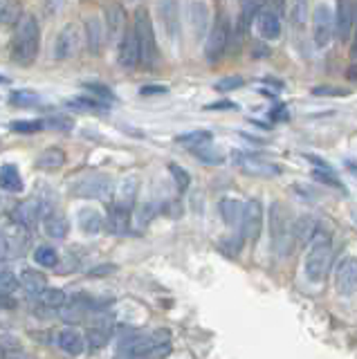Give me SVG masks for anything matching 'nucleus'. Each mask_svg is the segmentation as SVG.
I'll return each instance as SVG.
<instances>
[{
    "instance_id": "423d86ee",
    "label": "nucleus",
    "mask_w": 357,
    "mask_h": 359,
    "mask_svg": "<svg viewBox=\"0 0 357 359\" xmlns=\"http://www.w3.org/2000/svg\"><path fill=\"white\" fill-rule=\"evenodd\" d=\"M229 39H231L229 16L225 14V11H218V16L214 18V25H211V29L207 34V43H205V54L211 63L218 61L220 56L225 54Z\"/></svg>"
},
{
    "instance_id": "a19ab883",
    "label": "nucleus",
    "mask_w": 357,
    "mask_h": 359,
    "mask_svg": "<svg viewBox=\"0 0 357 359\" xmlns=\"http://www.w3.org/2000/svg\"><path fill=\"white\" fill-rule=\"evenodd\" d=\"M86 88H88V93L95 95V99H97V101H102V104H108V101H113V99H115V95L110 93V90H108L106 86L90 83V86H86Z\"/></svg>"
},
{
    "instance_id": "5701e85b",
    "label": "nucleus",
    "mask_w": 357,
    "mask_h": 359,
    "mask_svg": "<svg viewBox=\"0 0 357 359\" xmlns=\"http://www.w3.org/2000/svg\"><path fill=\"white\" fill-rule=\"evenodd\" d=\"M0 189L9 191V194H20L23 191V180L14 164H3L0 166Z\"/></svg>"
},
{
    "instance_id": "4468645a",
    "label": "nucleus",
    "mask_w": 357,
    "mask_h": 359,
    "mask_svg": "<svg viewBox=\"0 0 357 359\" xmlns=\"http://www.w3.org/2000/svg\"><path fill=\"white\" fill-rule=\"evenodd\" d=\"M234 160H236V164L243 168L245 173H250L254 177H274V175L281 173V166L267 162V160H263V157L236 153V155H234Z\"/></svg>"
},
{
    "instance_id": "09e8293b",
    "label": "nucleus",
    "mask_w": 357,
    "mask_h": 359,
    "mask_svg": "<svg viewBox=\"0 0 357 359\" xmlns=\"http://www.w3.org/2000/svg\"><path fill=\"white\" fill-rule=\"evenodd\" d=\"M7 359H25V357L23 355H9Z\"/></svg>"
},
{
    "instance_id": "7c9ffc66",
    "label": "nucleus",
    "mask_w": 357,
    "mask_h": 359,
    "mask_svg": "<svg viewBox=\"0 0 357 359\" xmlns=\"http://www.w3.org/2000/svg\"><path fill=\"white\" fill-rule=\"evenodd\" d=\"M20 16V5L18 3H0V27L18 25Z\"/></svg>"
},
{
    "instance_id": "1a4fd4ad",
    "label": "nucleus",
    "mask_w": 357,
    "mask_h": 359,
    "mask_svg": "<svg viewBox=\"0 0 357 359\" xmlns=\"http://www.w3.org/2000/svg\"><path fill=\"white\" fill-rule=\"evenodd\" d=\"M27 245H29V229L20 227V224L3 229L0 231V261L23 256Z\"/></svg>"
},
{
    "instance_id": "f704fd0d",
    "label": "nucleus",
    "mask_w": 357,
    "mask_h": 359,
    "mask_svg": "<svg viewBox=\"0 0 357 359\" xmlns=\"http://www.w3.org/2000/svg\"><path fill=\"white\" fill-rule=\"evenodd\" d=\"M43 128H48V123L43 121V119H32V121H12V130L14 133H23V135H27V133H39V130H43Z\"/></svg>"
},
{
    "instance_id": "4c0bfd02",
    "label": "nucleus",
    "mask_w": 357,
    "mask_h": 359,
    "mask_svg": "<svg viewBox=\"0 0 357 359\" xmlns=\"http://www.w3.org/2000/svg\"><path fill=\"white\" fill-rule=\"evenodd\" d=\"M169 171H171V175H173V180H175L177 189H180V191H187L189 184H191V177H189V173L184 171V168H180L177 164H171V166H169Z\"/></svg>"
},
{
    "instance_id": "72a5a7b5",
    "label": "nucleus",
    "mask_w": 357,
    "mask_h": 359,
    "mask_svg": "<svg viewBox=\"0 0 357 359\" xmlns=\"http://www.w3.org/2000/svg\"><path fill=\"white\" fill-rule=\"evenodd\" d=\"M34 261L41 267H54V265L59 263V254H57V250H52V247L43 245V247H39V250L34 252Z\"/></svg>"
},
{
    "instance_id": "473e14b6",
    "label": "nucleus",
    "mask_w": 357,
    "mask_h": 359,
    "mask_svg": "<svg viewBox=\"0 0 357 359\" xmlns=\"http://www.w3.org/2000/svg\"><path fill=\"white\" fill-rule=\"evenodd\" d=\"M211 142V133L209 130H194V133H184L177 137V144H182V146H189V149H198V146H203V144H209Z\"/></svg>"
},
{
    "instance_id": "f3484780",
    "label": "nucleus",
    "mask_w": 357,
    "mask_h": 359,
    "mask_svg": "<svg viewBox=\"0 0 357 359\" xmlns=\"http://www.w3.org/2000/svg\"><path fill=\"white\" fill-rule=\"evenodd\" d=\"M256 32L263 41H276L281 36V16L272 7H263L256 16Z\"/></svg>"
},
{
    "instance_id": "f03ea898",
    "label": "nucleus",
    "mask_w": 357,
    "mask_h": 359,
    "mask_svg": "<svg viewBox=\"0 0 357 359\" xmlns=\"http://www.w3.org/2000/svg\"><path fill=\"white\" fill-rule=\"evenodd\" d=\"M41 48V32L39 22L34 16L23 14V18L18 20L14 43H12V61L18 65H32L39 56Z\"/></svg>"
},
{
    "instance_id": "6e6552de",
    "label": "nucleus",
    "mask_w": 357,
    "mask_h": 359,
    "mask_svg": "<svg viewBox=\"0 0 357 359\" xmlns=\"http://www.w3.org/2000/svg\"><path fill=\"white\" fill-rule=\"evenodd\" d=\"M70 191L74 198L108 200L113 196V182H110V177H106V175H86L81 180H76Z\"/></svg>"
},
{
    "instance_id": "de8ad7c7",
    "label": "nucleus",
    "mask_w": 357,
    "mask_h": 359,
    "mask_svg": "<svg viewBox=\"0 0 357 359\" xmlns=\"http://www.w3.org/2000/svg\"><path fill=\"white\" fill-rule=\"evenodd\" d=\"M349 79H351V81H357V65L349 67Z\"/></svg>"
},
{
    "instance_id": "b1692460",
    "label": "nucleus",
    "mask_w": 357,
    "mask_h": 359,
    "mask_svg": "<svg viewBox=\"0 0 357 359\" xmlns=\"http://www.w3.org/2000/svg\"><path fill=\"white\" fill-rule=\"evenodd\" d=\"M243 211H245V205L238 200H222L220 202V216L225 220L227 227H241L243 222Z\"/></svg>"
},
{
    "instance_id": "9d476101",
    "label": "nucleus",
    "mask_w": 357,
    "mask_h": 359,
    "mask_svg": "<svg viewBox=\"0 0 357 359\" xmlns=\"http://www.w3.org/2000/svg\"><path fill=\"white\" fill-rule=\"evenodd\" d=\"M48 216H50L48 205L41 198H29L25 202H20L14 209L16 224H20V227H25V229H36V224L41 220H46Z\"/></svg>"
},
{
    "instance_id": "0eeeda50",
    "label": "nucleus",
    "mask_w": 357,
    "mask_h": 359,
    "mask_svg": "<svg viewBox=\"0 0 357 359\" xmlns=\"http://www.w3.org/2000/svg\"><path fill=\"white\" fill-rule=\"evenodd\" d=\"M335 32V11L330 5L326 3H319L312 11V39H315V45L317 48H328Z\"/></svg>"
},
{
    "instance_id": "f8f14e48",
    "label": "nucleus",
    "mask_w": 357,
    "mask_h": 359,
    "mask_svg": "<svg viewBox=\"0 0 357 359\" xmlns=\"http://www.w3.org/2000/svg\"><path fill=\"white\" fill-rule=\"evenodd\" d=\"M263 229V209L259 200H248L243 211V222H241V236L243 238L256 241Z\"/></svg>"
},
{
    "instance_id": "dca6fc26",
    "label": "nucleus",
    "mask_w": 357,
    "mask_h": 359,
    "mask_svg": "<svg viewBox=\"0 0 357 359\" xmlns=\"http://www.w3.org/2000/svg\"><path fill=\"white\" fill-rule=\"evenodd\" d=\"M357 22V5L355 3H337V11H335V27H337V36L342 41L353 39Z\"/></svg>"
},
{
    "instance_id": "ddd939ff",
    "label": "nucleus",
    "mask_w": 357,
    "mask_h": 359,
    "mask_svg": "<svg viewBox=\"0 0 357 359\" xmlns=\"http://www.w3.org/2000/svg\"><path fill=\"white\" fill-rule=\"evenodd\" d=\"M79 45H81V34L76 29V25H65L57 41H54V59L65 61V59H72V56L79 52Z\"/></svg>"
},
{
    "instance_id": "c9c22d12",
    "label": "nucleus",
    "mask_w": 357,
    "mask_h": 359,
    "mask_svg": "<svg viewBox=\"0 0 357 359\" xmlns=\"http://www.w3.org/2000/svg\"><path fill=\"white\" fill-rule=\"evenodd\" d=\"M18 285H20V280L12 272H0V297L12 294V292H16Z\"/></svg>"
},
{
    "instance_id": "e433bc0d",
    "label": "nucleus",
    "mask_w": 357,
    "mask_h": 359,
    "mask_svg": "<svg viewBox=\"0 0 357 359\" xmlns=\"http://www.w3.org/2000/svg\"><path fill=\"white\" fill-rule=\"evenodd\" d=\"M108 341V332L102 330V328H90L88 330V348L90 351H99L102 346H106Z\"/></svg>"
},
{
    "instance_id": "ea45409f",
    "label": "nucleus",
    "mask_w": 357,
    "mask_h": 359,
    "mask_svg": "<svg viewBox=\"0 0 357 359\" xmlns=\"http://www.w3.org/2000/svg\"><path fill=\"white\" fill-rule=\"evenodd\" d=\"M245 83V79L243 76H225V79H220V81H216V90H220V93H229V90H236Z\"/></svg>"
},
{
    "instance_id": "c85d7f7f",
    "label": "nucleus",
    "mask_w": 357,
    "mask_h": 359,
    "mask_svg": "<svg viewBox=\"0 0 357 359\" xmlns=\"http://www.w3.org/2000/svg\"><path fill=\"white\" fill-rule=\"evenodd\" d=\"M104 41H106V29L102 27L99 18H90L88 20V43H90V50L97 54L99 50H102Z\"/></svg>"
},
{
    "instance_id": "a211bd4d",
    "label": "nucleus",
    "mask_w": 357,
    "mask_h": 359,
    "mask_svg": "<svg viewBox=\"0 0 357 359\" xmlns=\"http://www.w3.org/2000/svg\"><path fill=\"white\" fill-rule=\"evenodd\" d=\"M137 189H140V182H137L135 175L124 177L117 184V189H115V202H113V207L130 211L133 205H135V200H137Z\"/></svg>"
},
{
    "instance_id": "a18cd8bd",
    "label": "nucleus",
    "mask_w": 357,
    "mask_h": 359,
    "mask_svg": "<svg viewBox=\"0 0 357 359\" xmlns=\"http://www.w3.org/2000/svg\"><path fill=\"white\" fill-rule=\"evenodd\" d=\"M166 86H144L142 90H140V95L142 97H149V95H164L166 93Z\"/></svg>"
},
{
    "instance_id": "2eb2a0df",
    "label": "nucleus",
    "mask_w": 357,
    "mask_h": 359,
    "mask_svg": "<svg viewBox=\"0 0 357 359\" xmlns=\"http://www.w3.org/2000/svg\"><path fill=\"white\" fill-rule=\"evenodd\" d=\"M117 61L124 70H135L142 61V50H140V43L135 32H126L124 36L119 41V48H117Z\"/></svg>"
},
{
    "instance_id": "bb28decb",
    "label": "nucleus",
    "mask_w": 357,
    "mask_h": 359,
    "mask_svg": "<svg viewBox=\"0 0 357 359\" xmlns=\"http://www.w3.org/2000/svg\"><path fill=\"white\" fill-rule=\"evenodd\" d=\"M18 280L27 292H32V294H41V292L48 290V278L41 272H36V269H25Z\"/></svg>"
},
{
    "instance_id": "4be33fe9",
    "label": "nucleus",
    "mask_w": 357,
    "mask_h": 359,
    "mask_svg": "<svg viewBox=\"0 0 357 359\" xmlns=\"http://www.w3.org/2000/svg\"><path fill=\"white\" fill-rule=\"evenodd\" d=\"M319 231H321V224H319L317 218H312V216H301L292 224V233H295V238L299 243H308V241L312 243Z\"/></svg>"
},
{
    "instance_id": "7ed1b4c3",
    "label": "nucleus",
    "mask_w": 357,
    "mask_h": 359,
    "mask_svg": "<svg viewBox=\"0 0 357 359\" xmlns=\"http://www.w3.org/2000/svg\"><path fill=\"white\" fill-rule=\"evenodd\" d=\"M330 265H332V241L330 233L321 229L315 236V241L310 243V250L304 263V274L310 283H321L326 278Z\"/></svg>"
},
{
    "instance_id": "393cba45",
    "label": "nucleus",
    "mask_w": 357,
    "mask_h": 359,
    "mask_svg": "<svg viewBox=\"0 0 357 359\" xmlns=\"http://www.w3.org/2000/svg\"><path fill=\"white\" fill-rule=\"evenodd\" d=\"M43 227H46V233L50 236V238H65L70 231V224L68 220H65V216H61V213H50V216L43 220Z\"/></svg>"
},
{
    "instance_id": "9b49d317",
    "label": "nucleus",
    "mask_w": 357,
    "mask_h": 359,
    "mask_svg": "<svg viewBox=\"0 0 357 359\" xmlns=\"http://www.w3.org/2000/svg\"><path fill=\"white\" fill-rule=\"evenodd\" d=\"M335 290L342 297H353L357 292V258L344 256L335 267Z\"/></svg>"
},
{
    "instance_id": "c756f323",
    "label": "nucleus",
    "mask_w": 357,
    "mask_h": 359,
    "mask_svg": "<svg viewBox=\"0 0 357 359\" xmlns=\"http://www.w3.org/2000/svg\"><path fill=\"white\" fill-rule=\"evenodd\" d=\"M191 153H194L203 164L216 166V164H222V162H225V155H222L218 149H214V146H211V142H209V144H203V146H198V149H194Z\"/></svg>"
},
{
    "instance_id": "37998d69",
    "label": "nucleus",
    "mask_w": 357,
    "mask_h": 359,
    "mask_svg": "<svg viewBox=\"0 0 357 359\" xmlns=\"http://www.w3.org/2000/svg\"><path fill=\"white\" fill-rule=\"evenodd\" d=\"M12 101L18 106H23V108H29V106H34L39 97L36 95H32V93H14L12 95Z\"/></svg>"
},
{
    "instance_id": "49530a36",
    "label": "nucleus",
    "mask_w": 357,
    "mask_h": 359,
    "mask_svg": "<svg viewBox=\"0 0 357 359\" xmlns=\"http://www.w3.org/2000/svg\"><path fill=\"white\" fill-rule=\"evenodd\" d=\"M351 54H353V59H357V22H355V32H353V43H351Z\"/></svg>"
},
{
    "instance_id": "2f4dec72",
    "label": "nucleus",
    "mask_w": 357,
    "mask_h": 359,
    "mask_svg": "<svg viewBox=\"0 0 357 359\" xmlns=\"http://www.w3.org/2000/svg\"><path fill=\"white\" fill-rule=\"evenodd\" d=\"M39 301H41L46 308H63L65 303H68V297H65V292H63V290L48 287L46 292H41V294H39Z\"/></svg>"
},
{
    "instance_id": "79ce46f5",
    "label": "nucleus",
    "mask_w": 357,
    "mask_h": 359,
    "mask_svg": "<svg viewBox=\"0 0 357 359\" xmlns=\"http://www.w3.org/2000/svg\"><path fill=\"white\" fill-rule=\"evenodd\" d=\"M312 95H317V97H346L351 93L344 88H335V86H317L315 90H312Z\"/></svg>"
},
{
    "instance_id": "c03bdc74",
    "label": "nucleus",
    "mask_w": 357,
    "mask_h": 359,
    "mask_svg": "<svg viewBox=\"0 0 357 359\" xmlns=\"http://www.w3.org/2000/svg\"><path fill=\"white\" fill-rule=\"evenodd\" d=\"M205 110H238V104H234V101H216V104L205 106Z\"/></svg>"
},
{
    "instance_id": "f257e3e1",
    "label": "nucleus",
    "mask_w": 357,
    "mask_h": 359,
    "mask_svg": "<svg viewBox=\"0 0 357 359\" xmlns=\"http://www.w3.org/2000/svg\"><path fill=\"white\" fill-rule=\"evenodd\" d=\"M171 353V334L155 330L149 334H130L119 344V359H155Z\"/></svg>"
},
{
    "instance_id": "cd10ccee",
    "label": "nucleus",
    "mask_w": 357,
    "mask_h": 359,
    "mask_svg": "<svg viewBox=\"0 0 357 359\" xmlns=\"http://www.w3.org/2000/svg\"><path fill=\"white\" fill-rule=\"evenodd\" d=\"M65 164V153L57 146H52V149H46L36 160V166L43 168V171H54V168H61Z\"/></svg>"
},
{
    "instance_id": "412c9836",
    "label": "nucleus",
    "mask_w": 357,
    "mask_h": 359,
    "mask_svg": "<svg viewBox=\"0 0 357 359\" xmlns=\"http://www.w3.org/2000/svg\"><path fill=\"white\" fill-rule=\"evenodd\" d=\"M124 22H126V14L124 9H121L119 5H110L106 7V34L110 39H117L121 41V36H124Z\"/></svg>"
},
{
    "instance_id": "a878e982",
    "label": "nucleus",
    "mask_w": 357,
    "mask_h": 359,
    "mask_svg": "<svg viewBox=\"0 0 357 359\" xmlns=\"http://www.w3.org/2000/svg\"><path fill=\"white\" fill-rule=\"evenodd\" d=\"M108 229L110 233H117V236H124L128 233V224H130V211H124V209H117L113 207L108 213Z\"/></svg>"
},
{
    "instance_id": "58836bf2",
    "label": "nucleus",
    "mask_w": 357,
    "mask_h": 359,
    "mask_svg": "<svg viewBox=\"0 0 357 359\" xmlns=\"http://www.w3.org/2000/svg\"><path fill=\"white\" fill-rule=\"evenodd\" d=\"M315 175L319 182H323V184H330V187H335V189H342V182L337 180V175L332 173V168H315Z\"/></svg>"
},
{
    "instance_id": "aec40b11",
    "label": "nucleus",
    "mask_w": 357,
    "mask_h": 359,
    "mask_svg": "<svg viewBox=\"0 0 357 359\" xmlns=\"http://www.w3.org/2000/svg\"><path fill=\"white\" fill-rule=\"evenodd\" d=\"M76 222H79V229L88 236H97L104 229V216L93 207L81 209L79 216H76Z\"/></svg>"
},
{
    "instance_id": "20e7f679",
    "label": "nucleus",
    "mask_w": 357,
    "mask_h": 359,
    "mask_svg": "<svg viewBox=\"0 0 357 359\" xmlns=\"http://www.w3.org/2000/svg\"><path fill=\"white\" fill-rule=\"evenodd\" d=\"M292 224L283 202H274L270 207V243L278 256H288L290 247H292Z\"/></svg>"
},
{
    "instance_id": "6ab92c4d",
    "label": "nucleus",
    "mask_w": 357,
    "mask_h": 359,
    "mask_svg": "<svg viewBox=\"0 0 357 359\" xmlns=\"http://www.w3.org/2000/svg\"><path fill=\"white\" fill-rule=\"evenodd\" d=\"M57 346L61 348V351L65 355H70V357H76V355H81L86 351V339H83V334L79 330H74V328H63L57 332Z\"/></svg>"
},
{
    "instance_id": "39448f33",
    "label": "nucleus",
    "mask_w": 357,
    "mask_h": 359,
    "mask_svg": "<svg viewBox=\"0 0 357 359\" xmlns=\"http://www.w3.org/2000/svg\"><path fill=\"white\" fill-rule=\"evenodd\" d=\"M133 32H135L140 50H142V63L147 65H155L158 63V43H155V32H153V22L149 11L140 7L135 11V25H133Z\"/></svg>"
}]
</instances>
